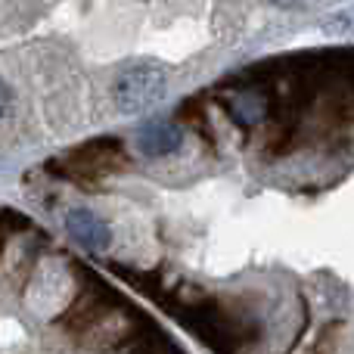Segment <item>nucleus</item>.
<instances>
[{"mask_svg":"<svg viewBox=\"0 0 354 354\" xmlns=\"http://www.w3.org/2000/svg\"><path fill=\"white\" fill-rule=\"evenodd\" d=\"M128 165V156H124L122 140H93L78 147L72 156H62L53 162V168H62V177H109L118 174Z\"/></svg>","mask_w":354,"mask_h":354,"instance_id":"1","label":"nucleus"},{"mask_svg":"<svg viewBox=\"0 0 354 354\" xmlns=\"http://www.w3.org/2000/svg\"><path fill=\"white\" fill-rule=\"evenodd\" d=\"M6 100H10V97H6V91H3V87H0V115H3V112H6Z\"/></svg>","mask_w":354,"mask_h":354,"instance_id":"2","label":"nucleus"}]
</instances>
